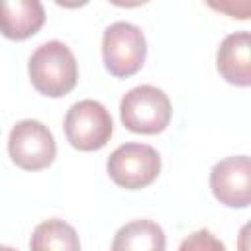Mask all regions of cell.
I'll return each instance as SVG.
<instances>
[{"instance_id": "1", "label": "cell", "mask_w": 251, "mask_h": 251, "mask_svg": "<svg viewBox=\"0 0 251 251\" xmlns=\"http://www.w3.org/2000/svg\"><path fill=\"white\" fill-rule=\"evenodd\" d=\"M33 88L49 98L69 94L78 82V63L63 41H45L29 57L27 65Z\"/></svg>"}, {"instance_id": "2", "label": "cell", "mask_w": 251, "mask_h": 251, "mask_svg": "<svg viewBox=\"0 0 251 251\" xmlns=\"http://www.w3.org/2000/svg\"><path fill=\"white\" fill-rule=\"evenodd\" d=\"M169 96L151 84H141L124 94L120 102V120L133 131L143 135L161 133L171 122Z\"/></svg>"}, {"instance_id": "3", "label": "cell", "mask_w": 251, "mask_h": 251, "mask_svg": "<svg viewBox=\"0 0 251 251\" xmlns=\"http://www.w3.org/2000/svg\"><path fill=\"white\" fill-rule=\"evenodd\" d=\"M147 55V41L143 31L129 22H114L106 27L102 37V57L108 73L116 78L135 75Z\"/></svg>"}, {"instance_id": "4", "label": "cell", "mask_w": 251, "mask_h": 251, "mask_svg": "<svg viewBox=\"0 0 251 251\" xmlns=\"http://www.w3.org/2000/svg\"><path fill=\"white\" fill-rule=\"evenodd\" d=\"M106 171L114 184L127 190H139L149 186L159 176L161 157L155 147L129 141L112 151Z\"/></svg>"}, {"instance_id": "5", "label": "cell", "mask_w": 251, "mask_h": 251, "mask_svg": "<svg viewBox=\"0 0 251 251\" xmlns=\"http://www.w3.org/2000/svg\"><path fill=\"white\" fill-rule=\"evenodd\" d=\"M114 133L110 112L96 100H80L73 104L65 116L67 141L78 151L102 149Z\"/></svg>"}, {"instance_id": "6", "label": "cell", "mask_w": 251, "mask_h": 251, "mask_svg": "<svg viewBox=\"0 0 251 251\" xmlns=\"http://www.w3.org/2000/svg\"><path fill=\"white\" fill-rule=\"evenodd\" d=\"M10 159L24 171L47 169L57 155L53 133L39 120H20L8 137Z\"/></svg>"}, {"instance_id": "7", "label": "cell", "mask_w": 251, "mask_h": 251, "mask_svg": "<svg viewBox=\"0 0 251 251\" xmlns=\"http://www.w3.org/2000/svg\"><path fill=\"white\" fill-rule=\"evenodd\" d=\"M210 188L220 204L247 208L251 202V161L247 155L226 157L212 167Z\"/></svg>"}, {"instance_id": "8", "label": "cell", "mask_w": 251, "mask_h": 251, "mask_svg": "<svg viewBox=\"0 0 251 251\" xmlns=\"http://www.w3.org/2000/svg\"><path fill=\"white\" fill-rule=\"evenodd\" d=\"M216 67L222 78L235 86L251 84V35L235 31L224 37L216 53Z\"/></svg>"}, {"instance_id": "9", "label": "cell", "mask_w": 251, "mask_h": 251, "mask_svg": "<svg viewBox=\"0 0 251 251\" xmlns=\"http://www.w3.org/2000/svg\"><path fill=\"white\" fill-rule=\"evenodd\" d=\"M45 22L39 0H0V33L14 41L33 37Z\"/></svg>"}, {"instance_id": "10", "label": "cell", "mask_w": 251, "mask_h": 251, "mask_svg": "<svg viewBox=\"0 0 251 251\" xmlns=\"http://www.w3.org/2000/svg\"><path fill=\"white\" fill-rule=\"evenodd\" d=\"M165 245L167 237L157 222L133 220L116 231L110 251H165Z\"/></svg>"}, {"instance_id": "11", "label": "cell", "mask_w": 251, "mask_h": 251, "mask_svg": "<svg viewBox=\"0 0 251 251\" xmlns=\"http://www.w3.org/2000/svg\"><path fill=\"white\" fill-rule=\"evenodd\" d=\"M31 251H80V239L76 229L65 220L51 218L35 226L31 241Z\"/></svg>"}, {"instance_id": "12", "label": "cell", "mask_w": 251, "mask_h": 251, "mask_svg": "<svg viewBox=\"0 0 251 251\" xmlns=\"http://www.w3.org/2000/svg\"><path fill=\"white\" fill-rule=\"evenodd\" d=\"M178 251H226V245L210 229H198L182 239Z\"/></svg>"}, {"instance_id": "13", "label": "cell", "mask_w": 251, "mask_h": 251, "mask_svg": "<svg viewBox=\"0 0 251 251\" xmlns=\"http://www.w3.org/2000/svg\"><path fill=\"white\" fill-rule=\"evenodd\" d=\"M0 251H16L14 247H8V245H0Z\"/></svg>"}]
</instances>
